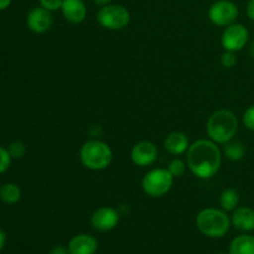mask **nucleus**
Segmentation results:
<instances>
[{
    "instance_id": "5701e85b",
    "label": "nucleus",
    "mask_w": 254,
    "mask_h": 254,
    "mask_svg": "<svg viewBox=\"0 0 254 254\" xmlns=\"http://www.w3.org/2000/svg\"><path fill=\"white\" fill-rule=\"evenodd\" d=\"M221 64L226 68H232L237 64V57H236V52L232 51H225L221 56Z\"/></svg>"
},
{
    "instance_id": "f03ea898",
    "label": "nucleus",
    "mask_w": 254,
    "mask_h": 254,
    "mask_svg": "<svg viewBox=\"0 0 254 254\" xmlns=\"http://www.w3.org/2000/svg\"><path fill=\"white\" fill-rule=\"evenodd\" d=\"M208 136L211 140L218 144H226L235 138L238 130L237 117L227 109L215 112L208 118L206 126Z\"/></svg>"
},
{
    "instance_id": "c85d7f7f",
    "label": "nucleus",
    "mask_w": 254,
    "mask_h": 254,
    "mask_svg": "<svg viewBox=\"0 0 254 254\" xmlns=\"http://www.w3.org/2000/svg\"><path fill=\"white\" fill-rule=\"evenodd\" d=\"M10 4H11V0H0V11L7 9Z\"/></svg>"
},
{
    "instance_id": "4468645a",
    "label": "nucleus",
    "mask_w": 254,
    "mask_h": 254,
    "mask_svg": "<svg viewBox=\"0 0 254 254\" xmlns=\"http://www.w3.org/2000/svg\"><path fill=\"white\" fill-rule=\"evenodd\" d=\"M232 225L242 232L254 231V210L250 207H237L233 211Z\"/></svg>"
},
{
    "instance_id": "bb28decb",
    "label": "nucleus",
    "mask_w": 254,
    "mask_h": 254,
    "mask_svg": "<svg viewBox=\"0 0 254 254\" xmlns=\"http://www.w3.org/2000/svg\"><path fill=\"white\" fill-rule=\"evenodd\" d=\"M247 15L251 20L254 21V0H250L247 4Z\"/></svg>"
},
{
    "instance_id": "393cba45",
    "label": "nucleus",
    "mask_w": 254,
    "mask_h": 254,
    "mask_svg": "<svg viewBox=\"0 0 254 254\" xmlns=\"http://www.w3.org/2000/svg\"><path fill=\"white\" fill-rule=\"evenodd\" d=\"M64 0H40V5L49 11H55L62 7Z\"/></svg>"
},
{
    "instance_id": "20e7f679",
    "label": "nucleus",
    "mask_w": 254,
    "mask_h": 254,
    "mask_svg": "<svg viewBox=\"0 0 254 254\" xmlns=\"http://www.w3.org/2000/svg\"><path fill=\"white\" fill-rule=\"evenodd\" d=\"M82 164L89 170L99 171L108 168L113 159L111 146L101 140H89L82 145L79 151Z\"/></svg>"
},
{
    "instance_id": "cd10ccee",
    "label": "nucleus",
    "mask_w": 254,
    "mask_h": 254,
    "mask_svg": "<svg viewBox=\"0 0 254 254\" xmlns=\"http://www.w3.org/2000/svg\"><path fill=\"white\" fill-rule=\"evenodd\" d=\"M5 242H6V235H5L4 231L0 230V252H1L2 248H4Z\"/></svg>"
},
{
    "instance_id": "c756f323",
    "label": "nucleus",
    "mask_w": 254,
    "mask_h": 254,
    "mask_svg": "<svg viewBox=\"0 0 254 254\" xmlns=\"http://www.w3.org/2000/svg\"><path fill=\"white\" fill-rule=\"evenodd\" d=\"M112 0H94L96 5H99V6H104V5L111 4Z\"/></svg>"
},
{
    "instance_id": "f3484780",
    "label": "nucleus",
    "mask_w": 254,
    "mask_h": 254,
    "mask_svg": "<svg viewBox=\"0 0 254 254\" xmlns=\"http://www.w3.org/2000/svg\"><path fill=\"white\" fill-rule=\"evenodd\" d=\"M21 198V190L16 184H5L0 189V200L6 205H14L17 203Z\"/></svg>"
},
{
    "instance_id": "2eb2a0df",
    "label": "nucleus",
    "mask_w": 254,
    "mask_h": 254,
    "mask_svg": "<svg viewBox=\"0 0 254 254\" xmlns=\"http://www.w3.org/2000/svg\"><path fill=\"white\" fill-rule=\"evenodd\" d=\"M164 146L166 150L173 155H180L184 154L189 149V139L181 131H173L169 135H166L164 140Z\"/></svg>"
},
{
    "instance_id": "ddd939ff",
    "label": "nucleus",
    "mask_w": 254,
    "mask_h": 254,
    "mask_svg": "<svg viewBox=\"0 0 254 254\" xmlns=\"http://www.w3.org/2000/svg\"><path fill=\"white\" fill-rule=\"evenodd\" d=\"M69 254H96L98 251V242L93 236H74L68 243Z\"/></svg>"
},
{
    "instance_id": "a878e982",
    "label": "nucleus",
    "mask_w": 254,
    "mask_h": 254,
    "mask_svg": "<svg viewBox=\"0 0 254 254\" xmlns=\"http://www.w3.org/2000/svg\"><path fill=\"white\" fill-rule=\"evenodd\" d=\"M50 254H69L68 247H64V246H55L51 251H50Z\"/></svg>"
},
{
    "instance_id": "9d476101",
    "label": "nucleus",
    "mask_w": 254,
    "mask_h": 254,
    "mask_svg": "<svg viewBox=\"0 0 254 254\" xmlns=\"http://www.w3.org/2000/svg\"><path fill=\"white\" fill-rule=\"evenodd\" d=\"M130 158L138 166L151 165L158 158V148L151 141H139L131 149Z\"/></svg>"
},
{
    "instance_id": "4be33fe9",
    "label": "nucleus",
    "mask_w": 254,
    "mask_h": 254,
    "mask_svg": "<svg viewBox=\"0 0 254 254\" xmlns=\"http://www.w3.org/2000/svg\"><path fill=\"white\" fill-rule=\"evenodd\" d=\"M11 156H10L7 149L0 146V174L5 173L11 164Z\"/></svg>"
},
{
    "instance_id": "b1692460",
    "label": "nucleus",
    "mask_w": 254,
    "mask_h": 254,
    "mask_svg": "<svg viewBox=\"0 0 254 254\" xmlns=\"http://www.w3.org/2000/svg\"><path fill=\"white\" fill-rule=\"evenodd\" d=\"M243 123L246 128L254 131V106H251L243 114Z\"/></svg>"
},
{
    "instance_id": "2f4dec72",
    "label": "nucleus",
    "mask_w": 254,
    "mask_h": 254,
    "mask_svg": "<svg viewBox=\"0 0 254 254\" xmlns=\"http://www.w3.org/2000/svg\"><path fill=\"white\" fill-rule=\"evenodd\" d=\"M218 254H225V253H218Z\"/></svg>"
},
{
    "instance_id": "423d86ee",
    "label": "nucleus",
    "mask_w": 254,
    "mask_h": 254,
    "mask_svg": "<svg viewBox=\"0 0 254 254\" xmlns=\"http://www.w3.org/2000/svg\"><path fill=\"white\" fill-rule=\"evenodd\" d=\"M97 20L108 30H122L128 26L130 21V12L123 5L108 4L99 9Z\"/></svg>"
},
{
    "instance_id": "39448f33",
    "label": "nucleus",
    "mask_w": 254,
    "mask_h": 254,
    "mask_svg": "<svg viewBox=\"0 0 254 254\" xmlns=\"http://www.w3.org/2000/svg\"><path fill=\"white\" fill-rule=\"evenodd\" d=\"M174 184V176L168 169H154L145 174L141 188L144 192L151 197H160L170 191Z\"/></svg>"
},
{
    "instance_id": "6ab92c4d",
    "label": "nucleus",
    "mask_w": 254,
    "mask_h": 254,
    "mask_svg": "<svg viewBox=\"0 0 254 254\" xmlns=\"http://www.w3.org/2000/svg\"><path fill=\"white\" fill-rule=\"evenodd\" d=\"M220 203L222 206V210L228 212V211H235L240 203V193L235 189H226L220 197Z\"/></svg>"
},
{
    "instance_id": "aec40b11",
    "label": "nucleus",
    "mask_w": 254,
    "mask_h": 254,
    "mask_svg": "<svg viewBox=\"0 0 254 254\" xmlns=\"http://www.w3.org/2000/svg\"><path fill=\"white\" fill-rule=\"evenodd\" d=\"M7 151H9L10 156L12 159H21L26 154V146H25L24 143L19 140L11 141L9 146H7Z\"/></svg>"
},
{
    "instance_id": "f8f14e48",
    "label": "nucleus",
    "mask_w": 254,
    "mask_h": 254,
    "mask_svg": "<svg viewBox=\"0 0 254 254\" xmlns=\"http://www.w3.org/2000/svg\"><path fill=\"white\" fill-rule=\"evenodd\" d=\"M61 10L64 19L72 24H81L87 16V7L83 0H64Z\"/></svg>"
},
{
    "instance_id": "412c9836",
    "label": "nucleus",
    "mask_w": 254,
    "mask_h": 254,
    "mask_svg": "<svg viewBox=\"0 0 254 254\" xmlns=\"http://www.w3.org/2000/svg\"><path fill=\"white\" fill-rule=\"evenodd\" d=\"M168 170L170 171L171 175H173L174 178H180V176H183L184 174H185L186 164L184 163L183 160H180V159H174V160L170 161V164H169Z\"/></svg>"
},
{
    "instance_id": "1a4fd4ad",
    "label": "nucleus",
    "mask_w": 254,
    "mask_h": 254,
    "mask_svg": "<svg viewBox=\"0 0 254 254\" xmlns=\"http://www.w3.org/2000/svg\"><path fill=\"white\" fill-rule=\"evenodd\" d=\"M92 226L99 232H108L117 227L119 222V213L112 207H101L92 215Z\"/></svg>"
},
{
    "instance_id": "f257e3e1",
    "label": "nucleus",
    "mask_w": 254,
    "mask_h": 254,
    "mask_svg": "<svg viewBox=\"0 0 254 254\" xmlns=\"http://www.w3.org/2000/svg\"><path fill=\"white\" fill-rule=\"evenodd\" d=\"M186 159L193 175L200 179H210L220 170L222 155L215 141L201 139L189 146Z\"/></svg>"
},
{
    "instance_id": "0eeeda50",
    "label": "nucleus",
    "mask_w": 254,
    "mask_h": 254,
    "mask_svg": "<svg viewBox=\"0 0 254 254\" xmlns=\"http://www.w3.org/2000/svg\"><path fill=\"white\" fill-rule=\"evenodd\" d=\"M238 7L231 0H218L208 9V17L211 22L217 26H230L237 20Z\"/></svg>"
},
{
    "instance_id": "9b49d317",
    "label": "nucleus",
    "mask_w": 254,
    "mask_h": 254,
    "mask_svg": "<svg viewBox=\"0 0 254 254\" xmlns=\"http://www.w3.org/2000/svg\"><path fill=\"white\" fill-rule=\"evenodd\" d=\"M26 22L27 26L32 32L42 34V32H46L47 30H50V27L52 26V22H54V19H52L51 11L40 6L30 10L26 17Z\"/></svg>"
},
{
    "instance_id": "7c9ffc66",
    "label": "nucleus",
    "mask_w": 254,
    "mask_h": 254,
    "mask_svg": "<svg viewBox=\"0 0 254 254\" xmlns=\"http://www.w3.org/2000/svg\"><path fill=\"white\" fill-rule=\"evenodd\" d=\"M251 54H252V56L254 57V41L252 42V45H251Z\"/></svg>"
},
{
    "instance_id": "6e6552de",
    "label": "nucleus",
    "mask_w": 254,
    "mask_h": 254,
    "mask_svg": "<svg viewBox=\"0 0 254 254\" xmlns=\"http://www.w3.org/2000/svg\"><path fill=\"white\" fill-rule=\"evenodd\" d=\"M250 32L242 24H232L226 27L222 34V46L226 51H241L247 45Z\"/></svg>"
},
{
    "instance_id": "a211bd4d",
    "label": "nucleus",
    "mask_w": 254,
    "mask_h": 254,
    "mask_svg": "<svg viewBox=\"0 0 254 254\" xmlns=\"http://www.w3.org/2000/svg\"><path fill=\"white\" fill-rule=\"evenodd\" d=\"M223 153L227 156V159H230V160L232 161L242 160L243 156L246 155V146L242 141L232 139V140H230L228 143L225 144Z\"/></svg>"
},
{
    "instance_id": "7ed1b4c3",
    "label": "nucleus",
    "mask_w": 254,
    "mask_h": 254,
    "mask_svg": "<svg viewBox=\"0 0 254 254\" xmlns=\"http://www.w3.org/2000/svg\"><path fill=\"white\" fill-rule=\"evenodd\" d=\"M196 225L202 235L210 238H221L230 231L231 220L226 211L205 208L197 215Z\"/></svg>"
},
{
    "instance_id": "dca6fc26",
    "label": "nucleus",
    "mask_w": 254,
    "mask_h": 254,
    "mask_svg": "<svg viewBox=\"0 0 254 254\" xmlns=\"http://www.w3.org/2000/svg\"><path fill=\"white\" fill-rule=\"evenodd\" d=\"M230 254H254V236L241 235L232 241Z\"/></svg>"
}]
</instances>
